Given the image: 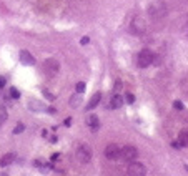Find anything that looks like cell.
<instances>
[{"instance_id":"obj_1","label":"cell","mask_w":188,"mask_h":176,"mask_svg":"<svg viewBox=\"0 0 188 176\" xmlns=\"http://www.w3.org/2000/svg\"><path fill=\"white\" fill-rule=\"evenodd\" d=\"M42 70H43V73H45L47 76H55L57 73H58V70H60L58 60H57V58H47V60L43 62Z\"/></svg>"},{"instance_id":"obj_2","label":"cell","mask_w":188,"mask_h":176,"mask_svg":"<svg viewBox=\"0 0 188 176\" xmlns=\"http://www.w3.org/2000/svg\"><path fill=\"white\" fill-rule=\"evenodd\" d=\"M146 30V23L145 20L142 17H135L132 20V23H130V32H132L133 35H143Z\"/></svg>"},{"instance_id":"obj_3","label":"cell","mask_w":188,"mask_h":176,"mask_svg":"<svg viewBox=\"0 0 188 176\" xmlns=\"http://www.w3.org/2000/svg\"><path fill=\"white\" fill-rule=\"evenodd\" d=\"M152 60H153V52L148 50V48H145V50H142L140 53H138V67L140 68H146L148 65H152Z\"/></svg>"},{"instance_id":"obj_4","label":"cell","mask_w":188,"mask_h":176,"mask_svg":"<svg viewBox=\"0 0 188 176\" xmlns=\"http://www.w3.org/2000/svg\"><path fill=\"white\" fill-rule=\"evenodd\" d=\"M138 156V150L135 148V146L128 145V146H123L120 151V158H123L125 161H135Z\"/></svg>"},{"instance_id":"obj_5","label":"cell","mask_w":188,"mask_h":176,"mask_svg":"<svg viewBox=\"0 0 188 176\" xmlns=\"http://www.w3.org/2000/svg\"><path fill=\"white\" fill-rule=\"evenodd\" d=\"M77 159L80 163H88L92 159V150L87 145H80L78 150H77Z\"/></svg>"},{"instance_id":"obj_6","label":"cell","mask_w":188,"mask_h":176,"mask_svg":"<svg viewBox=\"0 0 188 176\" xmlns=\"http://www.w3.org/2000/svg\"><path fill=\"white\" fill-rule=\"evenodd\" d=\"M146 173V168L143 163H138V161H132V165L128 166V174L130 176H145Z\"/></svg>"},{"instance_id":"obj_7","label":"cell","mask_w":188,"mask_h":176,"mask_svg":"<svg viewBox=\"0 0 188 176\" xmlns=\"http://www.w3.org/2000/svg\"><path fill=\"white\" fill-rule=\"evenodd\" d=\"M18 60L22 65H27V67H32V65H35V58L34 55H32L28 50H20L18 52Z\"/></svg>"},{"instance_id":"obj_8","label":"cell","mask_w":188,"mask_h":176,"mask_svg":"<svg viewBox=\"0 0 188 176\" xmlns=\"http://www.w3.org/2000/svg\"><path fill=\"white\" fill-rule=\"evenodd\" d=\"M120 151H122L120 146L115 145V143H112V145H108L107 148H105V156H107L108 159H118L120 158Z\"/></svg>"},{"instance_id":"obj_9","label":"cell","mask_w":188,"mask_h":176,"mask_svg":"<svg viewBox=\"0 0 188 176\" xmlns=\"http://www.w3.org/2000/svg\"><path fill=\"white\" fill-rule=\"evenodd\" d=\"M28 108H30L32 111H35V113H43L45 110H47L43 103H40V101H35V100H34V101H28Z\"/></svg>"},{"instance_id":"obj_10","label":"cell","mask_w":188,"mask_h":176,"mask_svg":"<svg viewBox=\"0 0 188 176\" xmlns=\"http://www.w3.org/2000/svg\"><path fill=\"white\" fill-rule=\"evenodd\" d=\"M123 103H125V100H123V96H120V95H113L112 100H110V106H112V108H115V110L122 108Z\"/></svg>"},{"instance_id":"obj_11","label":"cell","mask_w":188,"mask_h":176,"mask_svg":"<svg viewBox=\"0 0 188 176\" xmlns=\"http://www.w3.org/2000/svg\"><path fill=\"white\" fill-rule=\"evenodd\" d=\"M100 100H102V93H95L92 98H90V101H88V105H87V108L88 110H93L97 105L100 103Z\"/></svg>"},{"instance_id":"obj_12","label":"cell","mask_w":188,"mask_h":176,"mask_svg":"<svg viewBox=\"0 0 188 176\" xmlns=\"http://www.w3.org/2000/svg\"><path fill=\"white\" fill-rule=\"evenodd\" d=\"M15 159V154L14 153H7L0 158V166H7V165H12V161Z\"/></svg>"},{"instance_id":"obj_13","label":"cell","mask_w":188,"mask_h":176,"mask_svg":"<svg viewBox=\"0 0 188 176\" xmlns=\"http://www.w3.org/2000/svg\"><path fill=\"white\" fill-rule=\"evenodd\" d=\"M88 125H90V128H92L93 131H97V130L100 128V121H98V118H97L95 115H90V116H88Z\"/></svg>"},{"instance_id":"obj_14","label":"cell","mask_w":188,"mask_h":176,"mask_svg":"<svg viewBox=\"0 0 188 176\" xmlns=\"http://www.w3.org/2000/svg\"><path fill=\"white\" fill-rule=\"evenodd\" d=\"M178 143L180 146H188V130H183L178 135Z\"/></svg>"},{"instance_id":"obj_15","label":"cell","mask_w":188,"mask_h":176,"mask_svg":"<svg viewBox=\"0 0 188 176\" xmlns=\"http://www.w3.org/2000/svg\"><path fill=\"white\" fill-rule=\"evenodd\" d=\"M78 95H80V93H78ZM78 95H73V96L70 98V105H72V106H78V105H80L82 100H80Z\"/></svg>"},{"instance_id":"obj_16","label":"cell","mask_w":188,"mask_h":176,"mask_svg":"<svg viewBox=\"0 0 188 176\" xmlns=\"http://www.w3.org/2000/svg\"><path fill=\"white\" fill-rule=\"evenodd\" d=\"M7 116H9V113H7L5 110H0V126L7 121Z\"/></svg>"},{"instance_id":"obj_17","label":"cell","mask_w":188,"mask_h":176,"mask_svg":"<svg viewBox=\"0 0 188 176\" xmlns=\"http://www.w3.org/2000/svg\"><path fill=\"white\" fill-rule=\"evenodd\" d=\"M23 130H25V125L23 123H17V126L14 128V135H18V133H22Z\"/></svg>"},{"instance_id":"obj_18","label":"cell","mask_w":188,"mask_h":176,"mask_svg":"<svg viewBox=\"0 0 188 176\" xmlns=\"http://www.w3.org/2000/svg\"><path fill=\"white\" fill-rule=\"evenodd\" d=\"M10 96L14 98V100H17V98H20V92H18L17 88L12 87V88H10Z\"/></svg>"},{"instance_id":"obj_19","label":"cell","mask_w":188,"mask_h":176,"mask_svg":"<svg viewBox=\"0 0 188 176\" xmlns=\"http://www.w3.org/2000/svg\"><path fill=\"white\" fill-rule=\"evenodd\" d=\"M43 96H47V100H50V101L55 100V95H54V93H50L48 90H43Z\"/></svg>"},{"instance_id":"obj_20","label":"cell","mask_w":188,"mask_h":176,"mask_svg":"<svg viewBox=\"0 0 188 176\" xmlns=\"http://www.w3.org/2000/svg\"><path fill=\"white\" fill-rule=\"evenodd\" d=\"M123 100H126V103H130V105H132L133 101H135V96H133V93H126Z\"/></svg>"},{"instance_id":"obj_21","label":"cell","mask_w":188,"mask_h":176,"mask_svg":"<svg viewBox=\"0 0 188 176\" xmlns=\"http://www.w3.org/2000/svg\"><path fill=\"white\" fill-rule=\"evenodd\" d=\"M85 92V83L83 81H78L77 83V93H83Z\"/></svg>"},{"instance_id":"obj_22","label":"cell","mask_w":188,"mask_h":176,"mask_svg":"<svg viewBox=\"0 0 188 176\" xmlns=\"http://www.w3.org/2000/svg\"><path fill=\"white\" fill-rule=\"evenodd\" d=\"M173 108L175 110H183V103L182 101H173Z\"/></svg>"},{"instance_id":"obj_23","label":"cell","mask_w":188,"mask_h":176,"mask_svg":"<svg viewBox=\"0 0 188 176\" xmlns=\"http://www.w3.org/2000/svg\"><path fill=\"white\" fill-rule=\"evenodd\" d=\"M90 42V38H88V37H82V40H80V43L82 45H87Z\"/></svg>"},{"instance_id":"obj_24","label":"cell","mask_w":188,"mask_h":176,"mask_svg":"<svg viewBox=\"0 0 188 176\" xmlns=\"http://www.w3.org/2000/svg\"><path fill=\"white\" fill-rule=\"evenodd\" d=\"M5 83H7L5 76H0V88H3V87H5Z\"/></svg>"},{"instance_id":"obj_25","label":"cell","mask_w":188,"mask_h":176,"mask_svg":"<svg viewBox=\"0 0 188 176\" xmlns=\"http://www.w3.org/2000/svg\"><path fill=\"white\" fill-rule=\"evenodd\" d=\"M47 111L50 113V115H55V113H57V110L54 108V106H50V108H47Z\"/></svg>"},{"instance_id":"obj_26","label":"cell","mask_w":188,"mask_h":176,"mask_svg":"<svg viewBox=\"0 0 188 176\" xmlns=\"http://www.w3.org/2000/svg\"><path fill=\"white\" fill-rule=\"evenodd\" d=\"M120 88H122V81L117 80V81H115V90H120Z\"/></svg>"},{"instance_id":"obj_27","label":"cell","mask_w":188,"mask_h":176,"mask_svg":"<svg viewBox=\"0 0 188 176\" xmlns=\"http://www.w3.org/2000/svg\"><path fill=\"white\" fill-rule=\"evenodd\" d=\"M70 123H72V118H67V120L63 121V125H65V126H70Z\"/></svg>"},{"instance_id":"obj_28","label":"cell","mask_w":188,"mask_h":176,"mask_svg":"<svg viewBox=\"0 0 188 176\" xmlns=\"http://www.w3.org/2000/svg\"><path fill=\"white\" fill-rule=\"evenodd\" d=\"M185 30H186V32H188V23H186V27H185Z\"/></svg>"},{"instance_id":"obj_29","label":"cell","mask_w":188,"mask_h":176,"mask_svg":"<svg viewBox=\"0 0 188 176\" xmlns=\"http://www.w3.org/2000/svg\"><path fill=\"white\" fill-rule=\"evenodd\" d=\"M185 170H186V171H188V165H185Z\"/></svg>"},{"instance_id":"obj_30","label":"cell","mask_w":188,"mask_h":176,"mask_svg":"<svg viewBox=\"0 0 188 176\" xmlns=\"http://www.w3.org/2000/svg\"><path fill=\"white\" fill-rule=\"evenodd\" d=\"M2 176H7V174H2Z\"/></svg>"}]
</instances>
